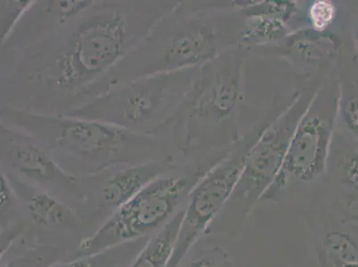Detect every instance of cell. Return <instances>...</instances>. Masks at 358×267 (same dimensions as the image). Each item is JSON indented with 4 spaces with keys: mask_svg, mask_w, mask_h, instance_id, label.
<instances>
[{
    "mask_svg": "<svg viewBox=\"0 0 358 267\" xmlns=\"http://www.w3.org/2000/svg\"><path fill=\"white\" fill-rule=\"evenodd\" d=\"M185 208L159 229L136 256L131 267H167L173 256Z\"/></svg>",
    "mask_w": 358,
    "mask_h": 267,
    "instance_id": "obj_15",
    "label": "cell"
},
{
    "mask_svg": "<svg viewBox=\"0 0 358 267\" xmlns=\"http://www.w3.org/2000/svg\"><path fill=\"white\" fill-rule=\"evenodd\" d=\"M6 177L10 180L15 190L24 195L31 219L38 226L51 227L71 217L70 208L53 194L47 191L38 190V188L8 175Z\"/></svg>",
    "mask_w": 358,
    "mask_h": 267,
    "instance_id": "obj_14",
    "label": "cell"
},
{
    "mask_svg": "<svg viewBox=\"0 0 358 267\" xmlns=\"http://www.w3.org/2000/svg\"><path fill=\"white\" fill-rule=\"evenodd\" d=\"M276 118L274 110H266L192 189L173 256L167 267H178L200 237L208 232L233 194L250 149Z\"/></svg>",
    "mask_w": 358,
    "mask_h": 267,
    "instance_id": "obj_8",
    "label": "cell"
},
{
    "mask_svg": "<svg viewBox=\"0 0 358 267\" xmlns=\"http://www.w3.org/2000/svg\"><path fill=\"white\" fill-rule=\"evenodd\" d=\"M324 82L313 81L302 87L295 102L264 130L247 155L239 180L220 213L232 210L246 217L262 200L279 173L299 120Z\"/></svg>",
    "mask_w": 358,
    "mask_h": 267,
    "instance_id": "obj_9",
    "label": "cell"
},
{
    "mask_svg": "<svg viewBox=\"0 0 358 267\" xmlns=\"http://www.w3.org/2000/svg\"><path fill=\"white\" fill-rule=\"evenodd\" d=\"M93 0H34L0 51L20 50L53 34L92 4Z\"/></svg>",
    "mask_w": 358,
    "mask_h": 267,
    "instance_id": "obj_12",
    "label": "cell"
},
{
    "mask_svg": "<svg viewBox=\"0 0 358 267\" xmlns=\"http://www.w3.org/2000/svg\"><path fill=\"white\" fill-rule=\"evenodd\" d=\"M181 267H231L229 254L219 246L211 247L195 259L182 261Z\"/></svg>",
    "mask_w": 358,
    "mask_h": 267,
    "instance_id": "obj_20",
    "label": "cell"
},
{
    "mask_svg": "<svg viewBox=\"0 0 358 267\" xmlns=\"http://www.w3.org/2000/svg\"><path fill=\"white\" fill-rule=\"evenodd\" d=\"M179 164L174 155L145 164L120 165L106 169L102 175L99 197L103 205L118 210L156 178Z\"/></svg>",
    "mask_w": 358,
    "mask_h": 267,
    "instance_id": "obj_13",
    "label": "cell"
},
{
    "mask_svg": "<svg viewBox=\"0 0 358 267\" xmlns=\"http://www.w3.org/2000/svg\"><path fill=\"white\" fill-rule=\"evenodd\" d=\"M340 81L334 75L319 87L289 143L284 162L260 201H278L292 188L314 183L327 173L336 128Z\"/></svg>",
    "mask_w": 358,
    "mask_h": 267,
    "instance_id": "obj_7",
    "label": "cell"
},
{
    "mask_svg": "<svg viewBox=\"0 0 358 267\" xmlns=\"http://www.w3.org/2000/svg\"><path fill=\"white\" fill-rule=\"evenodd\" d=\"M129 243L122 244L95 255L80 257V259H75L73 261L50 267H120L123 262L132 255L129 250L132 246H130Z\"/></svg>",
    "mask_w": 358,
    "mask_h": 267,
    "instance_id": "obj_18",
    "label": "cell"
},
{
    "mask_svg": "<svg viewBox=\"0 0 358 267\" xmlns=\"http://www.w3.org/2000/svg\"><path fill=\"white\" fill-rule=\"evenodd\" d=\"M338 52L336 35L304 28L292 31L278 44L256 48L250 54L278 58L309 82H323L335 75Z\"/></svg>",
    "mask_w": 358,
    "mask_h": 267,
    "instance_id": "obj_11",
    "label": "cell"
},
{
    "mask_svg": "<svg viewBox=\"0 0 358 267\" xmlns=\"http://www.w3.org/2000/svg\"><path fill=\"white\" fill-rule=\"evenodd\" d=\"M323 267H358V243L350 234L331 231L319 245Z\"/></svg>",
    "mask_w": 358,
    "mask_h": 267,
    "instance_id": "obj_16",
    "label": "cell"
},
{
    "mask_svg": "<svg viewBox=\"0 0 358 267\" xmlns=\"http://www.w3.org/2000/svg\"><path fill=\"white\" fill-rule=\"evenodd\" d=\"M250 51L238 45L203 65L162 139L179 162L210 171L236 144Z\"/></svg>",
    "mask_w": 358,
    "mask_h": 267,
    "instance_id": "obj_3",
    "label": "cell"
},
{
    "mask_svg": "<svg viewBox=\"0 0 358 267\" xmlns=\"http://www.w3.org/2000/svg\"><path fill=\"white\" fill-rule=\"evenodd\" d=\"M45 257L40 254L31 253L24 257H19L8 263L5 267H50Z\"/></svg>",
    "mask_w": 358,
    "mask_h": 267,
    "instance_id": "obj_21",
    "label": "cell"
},
{
    "mask_svg": "<svg viewBox=\"0 0 358 267\" xmlns=\"http://www.w3.org/2000/svg\"><path fill=\"white\" fill-rule=\"evenodd\" d=\"M34 0H0V44L4 43Z\"/></svg>",
    "mask_w": 358,
    "mask_h": 267,
    "instance_id": "obj_19",
    "label": "cell"
},
{
    "mask_svg": "<svg viewBox=\"0 0 358 267\" xmlns=\"http://www.w3.org/2000/svg\"><path fill=\"white\" fill-rule=\"evenodd\" d=\"M244 28L245 18L236 1H179L113 68L108 87L150 75L200 68L238 47Z\"/></svg>",
    "mask_w": 358,
    "mask_h": 267,
    "instance_id": "obj_2",
    "label": "cell"
},
{
    "mask_svg": "<svg viewBox=\"0 0 358 267\" xmlns=\"http://www.w3.org/2000/svg\"><path fill=\"white\" fill-rule=\"evenodd\" d=\"M206 172L196 165L179 162L116 210L92 236L85 238L80 244V257L106 252L161 229L183 210L178 208L187 204L192 189Z\"/></svg>",
    "mask_w": 358,
    "mask_h": 267,
    "instance_id": "obj_6",
    "label": "cell"
},
{
    "mask_svg": "<svg viewBox=\"0 0 358 267\" xmlns=\"http://www.w3.org/2000/svg\"><path fill=\"white\" fill-rule=\"evenodd\" d=\"M0 123L38 139L57 164L75 178L174 155L164 139L139 135L99 120L43 115L0 106Z\"/></svg>",
    "mask_w": 358,
    "mask_h": 267,
    "instance_id": "obj_4",
    "label": "cell"
},
{
    "mask_svg": "<svg viewBox=\"0 0 358 267\" xmlns=\"http://www.w3.org/2000/svg\"><path fill=\"white\" fill-rule=\"evenodd\" d=\"M1 172L34 187L66 189L78 185L77 178L64 171L45 146L34 136L0 123Z\"/></svg>",
    "mask_w": 358,
    "mask_h": 267,
    "instance_id": "obj_10",
    "label": "cell"
},
{
    "mask_svg": "<svg viewBox=\"0 0 358 267\" xmlns=\"http://www.w3.org/2000/svg\"><path fill=\"white\" fill-rule=\"evenodd\" d=\"M338 8L336 3L331 0H315L306 1L305 24L306 28L313 29L319 32L334 34L331 26L336 22Z\"/></svg>",
    "mask_w": 358,
    "mask_h": 267,
    "instance_id": "obj_17",
    "label": "cell"
},
{
    "mask_svg": "<svg viewBox=\"0 0 358 267\" xmlns=\"http://www.w3.org/2000/svg\"><path fill=\"white\" fill-rule=\"evenodd\" d=\"M179 0H93L73 20L20 50L0 51L1 106L61 116L109 89L110 71Z\"/></svg>",
    "mask_w": 358,
    "mask_h": 267,
    "instance_id": "obj_1",
    "label": "cell"
},
{
    "mask_svg": "<svg viewBox=\"0 0 358 267\" xmlns=\"http://www.w3.org/2000/svg\"><path fill=\"white\" fill-rule=\"evenodd\" d=\"M199 68L150 75L110 87L67 116L99 120L162 139Z\"/></svg>",
    "mask_w": 358,
    "mask_h": 267,
    "instance_id": "obj_5",
    "label": "cell"
}]
</instances>
